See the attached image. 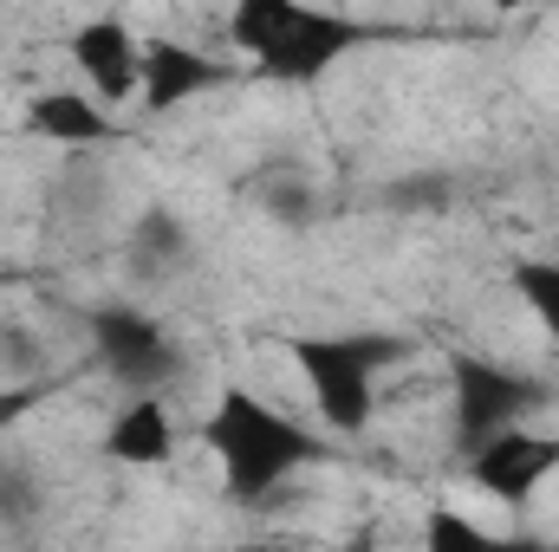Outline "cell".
Masks as SVG:
<instances>
[{
    "instance_id": "cell-7",
    "label": "cell",
    "mask_w": 559,
    "mask_h": 552,
    "mask_svg": "<svg viewBox=\"0 0 559 552\" xmlns=\"http://www.w3.org/2000/svg\"><path fill=\"white\" fill-rule=\"evenodd\" d=\"M26 131L46 143H98L111 137V105H98L85 85H46L26 98Z\"/></svg>"
},
{
    "instance_id": "cell-1",
    "label": "cell",
    "mask_w": 559,
    "mask_h": 552,
    "mask_svg": "<svg viewBox=\"0 0 559 552\" xmlns=\"http://www.w3.org/2000/svg\"><path fill=\"white\" fill-rule=\"evenodd\" d=\"M202 448L215 455L222 488L241 507H267L286 481H299L319 461V435L299 429L293 416H280V404L254 397V391H222Z\"/></svg>"
},
{
    "instance_id": "cell-5",
    "label": "cell",
    "mask_w": 559,
    "mask_h": 552,
    "mask_svg": "<svg viewBox=\"0 0 559 552\" xmlns=\"http://www.w3.org/2000/svg\"><path fill=\"white\" fill-rule=\"evenodd\" d=\"M182 448V416L169 391H124V404L105 422V455L124 468H163Z\"/></svg>"
},
{
    "instance_id": "cell-6",
    "label": "cell",
    "mask_w": 559,
    "mask_h": 552,
    "mask_svg": "<svg viewBox=\"0 0 559 552\" xmlns=\"http://www.w3.org/2000/svg\"><path fill=\"white\" fill-rule=\"evenodd\" d=\"M209 85H228V65L222 59L195 52L189 39H143V98L138 105L169 111V105H182V98H195Z\"/></svg>"
},
{
    "instance_id": "cell-9",
    "label": "cell",
    "mask_w": 559,
    "mask_h": 552,
    "mask_svg": "<svg viewBox=\"0 0 559 552\" xmlns=\"http://www.w3.org/2000/svg\"><path fill=\"white\" fill-rule=\"evenodd\" d=\"M501 7H521V0H501Z\"/></svg>"
},
{
    "instance_id": "cell-2",
    "label": "cell",
    "mask_w": 559,
    "mask_h": 552,
    "mask_svg": "<svg viewBox=\"0 0 559 552\" xmlns=\"http://www.w3.org/2000/svg\"><path fill=\"white\" fill-rule=\"evenodd\" d=\"M293 364H299V377H306L325 429L365 435L378 422L384 371L404 364V345H391V338H299Z\"/></svg>"
},
{
    "instance_id": "cell-4",
    "label": "cell",
    "mask_w": 559,
    "mask_h": 552,
    "mask_svg": "<svg viewBox=\"0 0 559 552\" xmlns=\"http://www.w3.org/2000/svg\"><path fill=\"white\" fill-rule=\"evenodd\" d=\"M66 52H72L79 85H85L98 105L124 111V105L143 98V33H131V20H118V13L85 20V26L66 39Z\"/></svg>"
},
{
    "instance_id": "cell-3",
    "label": "cell",
    "mask_w": 559,
    "mask_h": 552,
    "mask_svg": "<svg viewBox=\"0 0 559 552\" xmlns=\"http://www.w3.org/2000/svg\"><path fill=\"white\" fill-rule=\"evenodd\" d=\"M468 455V481L488 494V501H501V507H527V501H540V488L559 475V429H527V422H508V429H495V435H481L475 448H462Z\"/></svg>"
},
{
    "instance_id": "cell-8",
    "label": "cell",
    "mask_w": 559,
    "mask_h": 552,
    "mask_svg": "<svg viewBox=\"0 0 559 552\" xmlns=\"http://www.w3.org/2000/svg\"><path fill=\"white\" fill-rule=\"evenodd\" d=\"M33 404H39V384H7L0 391V442H7V429L33 410Z\"/></svg>"
}]
</instances>
